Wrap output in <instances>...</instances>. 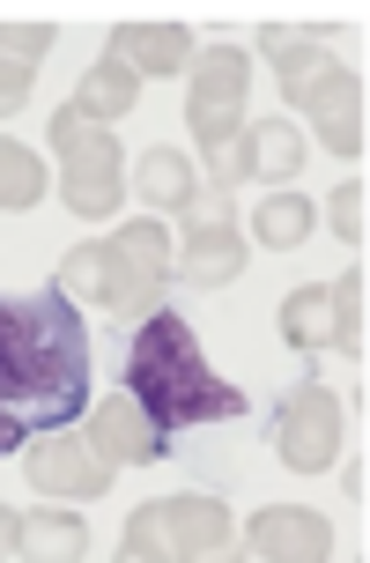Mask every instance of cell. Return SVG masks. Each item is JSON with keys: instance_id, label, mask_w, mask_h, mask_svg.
<instances>
[{"instance_id": "obj_1", "label": "cell", "mask_w": 370, "mask_h": 563, "mask_svg": "<svg viewBox=\"0 0 370 563\" xmlns=\"http://www.w3.org/2000/svg\"><path fill=\"white\" fill-rule=\"evenodd\" d=\"M89 408V327L59 282L0 297V452H30Z\"/></svg>"}, {"instance_id": "obj_2", "label": "cell", "mask_w": 370, "mask_h": 563, "mask_svg": "<svg viewBox=\"0 0 370 563\" xmlns=\"http://www.w3.org/2000/svg\"><path fill=\"white\" fill-rule=\"evenodd\" d=\"M126 400L142 408V422L164 445H178L186 430L245 416V386H229V378L208 371L193 327L178 311H148L134 327V341H126Z\"/></svg>"}, {"instance_id": "obj_3", "label": "cell", "mask_w": 370, "mask_h": 563, "mask_svg": "<svg viewBox=\"0 0 370 563\" xmlns=\"http://www.w3.org/2000/svg\"><path fill=\"white\" fill-rule=\"evenodd\" d=\"M171 230L164 216H134L119 223L112 238H97V305L119 311L142 327L148 311H164V289H171Z\"/></svg>"}, {"instance_id": "obj_4", "label": "cell", "mask_w": 370, "mask_h": 563, "mask_svg": "<svg viewBox=\"0 0 370 563\" xmlns=\"http://www.w3.org/2000/svg\"><path fill=\"white\" fill-rule=\"evenodd\" d=\"M53 148H59V200L75 216H112L119 208V141L112 126L75 119V104L53 112Z\"/></svg>"}, {"instance_id": "obj_5", "label": "cell", "mask_w": 370, "mask_h": 563, "mask_svg": "<svg viewBox=\"0 0 370 563\" xmlns=\"http://www.w3.org/2000/svg\"><path fill=\"white\" fill-rule=\"evenodd\" d=\"M245 97H253V59L237 53V45H208V53H193V89H186V134H193V148H223V141H237V126H245Z\"/></svg>"}, {"instance_id": "obj_6", "label": "cell", "mask_w": 370, "mask_h": 563, "mask_svg": "<svg viewBox=\"0 0 370 563\" xmlns=\"http://www.w3.org/2000/svg\"><path fill=\"white\" fill-rule=\"evenodd\" d=\"M148 519H156V549L171 563H245L237 519L215 497H148Z\"/></svg>"}, {"instance_id": "obj_7", "label": "cell", "mask_w": 370, "mask_h": 563, "mask_svg": "<svg viewBox=\"0 0 370 563\" xmlns=\"http://www.w3.org/2000/svg\"><path fill=\"white\" fill-rule=\"evenodd\" d=\"M304 156H312V148H304V134H296L289 119H245L237 141H223V148L208 156V178H215V194L229 200L245 178H296Z\"/></svg>"}, {"instance_id": "obj_8", "label": "cell", "mask_w": 370, "mask_h": 563, "mask_svg": "<svg viewBox=\"0 0 370 563\" xmlns=\"http://www.w3.org/2000/svg\"><path fill=\"white\" fill-rule=\"evenodd\" d=\"M274 452H282L289 475H326V467H334V452H341V400L326 394L318 378H304V386L282 400Z\"/></svg>"}, {"instance_id": "obj_9", "label": "cell", "mask_w": 370, "mask_h": 563, "mask_svg": "<svg viewBox=\"0 0 370 563\" xmlns=\"http://www.w3.org/2000/svg\"><path fill=\"white\" fill-rule=\"evenodd\" d=\"M223 208V194L215 200H193L178 223H186V253L171 260L178 282H193V289H229V282L245 275V260H253V238H237V223L229 216H215Z\"/></svg>"}, {"instance_id": "obj_10", "label": "cell", "mask_w": 370, "mask_h": 563, "mask_svg": "<svg viewBox=\"0 0 370 563\" xmlns=\"http://www.w3.org/2000/svg\"><path fill=\"white\" fill-rule=\"evenodd\" d=\"M23 475H30L37 497H59V505H89V497H104V489H112V467H104L97 445L75 438V430L37 438V445L23 452Z\"/></svg>"}, {"instance_id": "obj_11", "label": "cell", "mask_w": 370, "mask_h": 563, "mask_svg": "<svg viewBox=\"0 0 370 563\" xmlns=\"http://www.w3.org/2000/svg\"><path fill=\"white\" fill-rule=\"evenodd\" d=\"M245 549H253L259 563H326L334 556V527L304 505H267V511H253Z\"/></svg>"}, {"instance_id": "obj_12", "label": "cell", "mask_w": 370, "mask_h": 563, "mask_svg": "<svg viewBox=\"0 0 370 563\" xmlns=\"http://www.w3.org/2000/svg\"><path fill=\"white\" fill-rule=\"evenodd\" d=\"M296 112H312L318 148H326V156H363V134H370V119H363V75L334 67V75H326Z\"/></svg>"}, {"instance_id": "obj_13", "label": "cell", "mask_w": 370, "mask_h": 563, "mask_svg": "<svg viewBox=\"0 0 370 563\" xmlns=\"http://www.w3.org/2000/svg\"><path fill=\"white\" fill-rule=\"evenodd\" d=\"M82 438L97 445V460H104V467H156V460L171 452V445H164V438L142 422V408H134L126 394H112L104 408H89V430H82Z\"/></svg>"}, {"instance_id": "obj_14", "label": "cell", "mask_w": 370, "mask_h": 563, "mask_svg": "<svg viewBox=\"0 0 370 563\" xmlns=\"http://www.w3.org/2000/svg\"><path fill=\"white\" fill-rule=\"evenodd\" d=\"M193 30L186 23H119L112 30V59H126L134 75H178L193 67Z\"/></svg>"}, {"instance_id": "obj_15", "label": "cell", "mask_w": 370, "mask_h": 563, "mask_svg": "<svg viewBox=\"0 0 370 563\" xmlns=\"http://www.w3.org/2000/svg\"><path fill=\"white\" fill-rule=\"evenodd\" d=\"M53 45H59L53 23H0V119H15L30 104V75Z\"/></svg>"}, {"instance_id": "obj_16", "label": "cell", "mask_w": 370, "mask_h": 563, "mask_svg": "<svg viewBox=\"0 0 370 563\" xmlns=\"http://www.w3.org/2000/svg\"><path fill=\"white\" fill-rule=\"evenodd\" d=\"M142 104V75L126 67V59H97L82 82H75V119H89V126H112V119H126Z\"/></svg>"}, {"instance_id": "obj_17", "label": "cell", "mask_w": 370, "mask_h": 563, "mask_svg": "<svg viewBox=\"0 0 370 563\" xmlns=\"http://www.w3.org/2000/svg\"><path fill=\"white\" fill-rule=\"evenodd\" d=\"M134 186H142V200H148V208H164V216H186V208L200 200L193 164H186V148H171V141L142 148V164H134Z\"/></svg>"}, {"instance_id": "obj_18", "label": "cell", "mask_w": 370, "mask_h": 563, "mask_svg": "<svg viewBox=\"0 0 370 563\" xmlns=\"http://www.w3.org/2000/svg\"><path fill=\"white\" fill-rule=\"evenodd\" d=\"M15 556H23V563H82L89 556L82 511H23V527H15Z\"/></svg>"}, {"instance_id": "obj_19", "label": "cell", "mask_w": 370, "mask_h": 563, "mask_svg": "<svg viewBox=\"0 0 370 563\" xmlns=\"http://www.w3.org/2000/svg\"><path fill=\"white\" fill-rule=\"evenodd\" d=\"M312 223H318L312 200L282 186V194H267V200L253 208V245H267V253H296V245L312 238Z\"/></svg>"}, {"instance_id": "obj_20", "label": "cell", "mask_w": 370, "mask_h": 563, "mask_svg": "<svg viewBox=\"0 0 370 563\" xmlns=\"http://www.w3.org/2000/svg\"><path fill=\"white\" fill-rule=\"evenodd\" d=\"M282 341L289 349H334V289L312 282V289H289L282 297Z\"/></svg>"}, {"instance_id": "obj_21", "label": "cell", "mask_w": 370, "mask_h": 563, "mask_svg": "<svg viewBox=\"0 0 370 563\" xmlns=\"http://www.w3.org/2000/svg\"><path fill=\"white\" fill-rule=\"evenodd\" d=\"M45 200V164L30 156L23 141L0 134V216H23V208H37Z\"/></svg>"}, {"instance_id": "obj_22", "label": "cell", "mask_w": 370, "mask_h": 563, "mask_svg": "<svg viewBox=\"0 0 370 563\" xmlns=\"http://www.w3.org/2000/svg\"><path fill=\"white\" fill-rule=\"evenodd\" d=\"M326 289H334V349H341V356H356V364H363V267H348L341 282H326Z\"/></svg>"}, {"instance_id": "obj_23", "label": "cell", "mask_w": 370, "mask_h": 563, "mask_svg": "<svg viewBox=\"0 0 370 563\" xmlns=\"http://www.w3.org/2000/svg\"><path fill=\"white\" fill-rule=\"evenodd\" d=\"M363 208H370V194H363V178H348L341 194L326 200V223L341 230L348 245H363V230H370V216H363Z\"/></svg>"}, {"instance_id": "obj_24", "label": "cell", "mask_w": 370, "mask_h": 563, "mask_svg": "<svg viewBox=\"0 0 370 563\" xmlns=\"http://www.w3.org/2000/svg\"><path fill=\"white\" fill-rule=\"evenodd\" d=\"M119 563H171L164 549H156V519H148V505L126 511V534H119Z\"/></svg>"}, {"instance_id": "obj_25", "label": "cell", "mask_w": 370, "mask_h": 563, "mask_svg": "<svg viewBox=\"0 0 370 563\" xmlns=\"http://www.w3.org/2000/svg\"><path fill=\"white\" fill-rule=\"evenodd\" d=\"M15 527H23V511H8V505H0V549H15Z\"/></svg>"}]
</instances>
